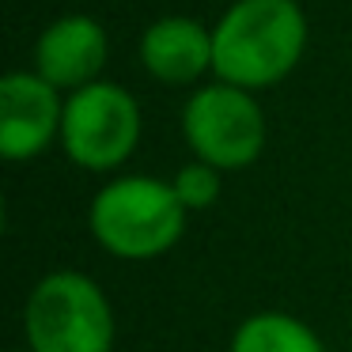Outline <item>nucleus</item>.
<instances>
[{"instance_id":"nucleus-1","label":"nucleus","mask_w":352,"mask_h":352,"mask_svg":"<svg viewBox=\"0 0 352 352\" xmlns=\"http://www.w3.org/2000/svg\"><path fill=\"white\" fill-rule=\"evenodd\" d=\"M303 50L307 16L296 0H235L212 27V72L246 91L280 84Z\"/></svg>"},{"instance_id":"nucleus-2","label":"nucleus","mask_w":352,"mask_h":352,"mask_svg":"<svg viewBox=\"0 0 352 352\" xmlns=\"http://www.w3.org/2000/svg\"><path fill=\"white\" fill-rule=\"evenodd\" d=\"M190 208L175 193V186L148 175H125L107 182L91 201L95 243L122 261H148L167 254L182 239Z\"/></svg>"},{"instance_id":"nucleus-3","label":"nucleus","mask_w":352,"mask_h":352,"mask_svg":"<svg viewBox=\"0 0 352 352\" xmlns=\"http://www.w3.org/2000/svg\"><path fill=\"white\" fill-rule=\"evenodd\" d=\"M118 322L110 299L76 269L46 273L23 307V337L31 352H114Z\"/></svg>"},{"instance_id":"nucleus-4","label":"nucleus","mask_w":352,"mask_h":352,"mask_svg":"<svg viewBox=\"0 0 352 352\" xmlns=\"http://www.w3.org/2000/svg\"><path fill=\"white\" fill-rule=\"evenodd\" d=\"M140 107L122 84L95 80L65 99L61 148L84 170H114L137 152Z\"/></svg>"},{"instance_id":"nucleus-5","label":"nucleus","mask_w":352,"mask_h":352,"mask_svg":"<svg viewBox=\"0 0 352 352\" xmlns=\"http://www.w3.org/2000/svg\"><path fill=\"white\" fill-rule=\"evenodd\" d=\"M182 133L193 155L220 170H243L265 152V114L246 87L216 80L190 95L182 110Z\"/></svg>"},{"instance_id":"nucleus-6","label":"nucleus","mask_w":352,"mask_h":352,"mask_svg":"<svg viewBox=\"0 0 352 352\" xmlns=\"http://www.w3.org/2000/svg\"><path fill=\"white\" fill-rule=\"evenodd\" d=\"M65 99L38 72H8L0 80V155L27 163L61 137Z\"/></svg>"},{"instance_id":"nucleus-7","label":"nucleus","mask_w":352,"mask_h":352,"mask_svg":"<svg viewBox=\"0 0 352 352\" xmlns=\"http://www.w3.org/2000/svg\"><path fill=\"white\" fill-rule=\"evenodd\" d=\"M110 42L99 19L91 16H61L38 34L34 46V72L46 76L61 91H76L95 84L107 65Z\"/></svg>"},{"instance_id":"nucleus-8","label":"nucleus","mask_w":352,"mask_h":352,"mask_svg":"<svg viewBox=\"0 0 352 352\" xmlns=\"http://www.w3.org/2000/svg\"><path fill=\"white\" fill-rule=\"evenodd\" d=\"M140 65L160 84H193L212 69V31L190 16L155 19L140 34Z\"/></svg>"},{"instance_id":"nucleus-9","label":"nucleus","mask_w":352,"mask_h":352,"mask_svg":"<svg viewBox=\"0 0 352 352\" xmlns=\"http://www.w3.org/2000/svg\"><path fill=\"white\" fill-rule=\"evenodd\" d=\"M231 352H326V344L307 322L280 311H261L235 329Z\"/></svg>"},{"instance_id":"nucleus-10","label":"nucleus","mask_w":352,"mask_h":352,"mask_svg":"<svg viewBox=\"0 0 352 352\" xmlns=\"http://www.w3.org/2000/svg\"><path fill=\"white\" fill-rule=\"evenodd\" d=\"M170 186H175V193L182 197V205L190 208V212H201V208L220 201V167H212V163H205V160H193V163H186V167H178V175L170 178Z\"/></svg>"},{"instance_id":"nucleus-11","label":"nucleus","mask_w":352,"mask_h":352,"mask_svg":"<svg viewBox=\"0 0 352 352\" xmlns=\"http://www.w3.org/2000/svg\"><path fill=\"white\" fill-rule=\"evenodd\" d=\"M16 352H31V349H16Z\"/></svg>"}]
</instances>
